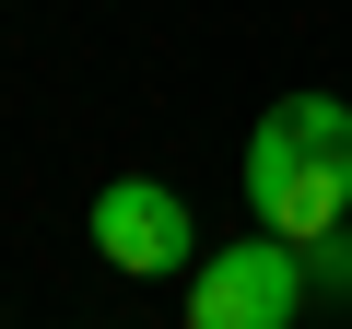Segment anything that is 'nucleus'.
<instances>
[{
    "mask_svg": "<svg viewBox=\"0 0 352 329\" xmlns=\"http://www.w3.org/2000/svg\"><path fill=\"white\" fill-rule=\"evenodd\" d=\"M247 212L270 235H294V247L352 224V106L340 94H282L247 129Z\"/></svg>",
    "mask_w": 352,
    "mask_h": 329,
    "instance_id": "nucleus-1",
    "label": "nucleus"
},
{
    "mask_svg": "<svg viewBox=\"0 0 352 329\" xmlns=\"http://www.w3.org/2000/svg\"><path fill=\"white\" fill-rule=\"evenodd\" d=\"M305 294H317V282H305V247L258 224L247 247H212V259L188 270V329H294Z\"/></svg>",
    "mask_w": 352,
    "mask_h": 329,
    "instance_id": "nucleus-2",
    "label": "nucleus"
},
{
    "mask_svg": "<svg viewBox=\"0 0 352 329\" xmlns=\"http://www.w3.org/2000/svg\"><path fill=\"white\" fill-rule=\"evenodd\" d=\"M188 247H200V224H188V200L164 177H106L94 189V259L106 270L153 282V270H188Z\"/></svg>",
    "mask_w": 352,
    "mask_h": 329,
    "instance_id": "nucleus-3",
    "label": "nucleus"
},
{
    "mask_svg": "<svg viewBox=\"0 0 352 329\" xmlns=\"http://www.w3.org/2000/svg\"><path fill=\"white\" fill-rule=\"evenodd\" d=\"M305 282H317V294H352V224H329V235H317V259H305Z\"/></svg>",
    "mask_w": 352,
    "mask_h": 329,
    "instance_id": "nucleus-4",
    "label": "nucleus"
}]
</instances>
